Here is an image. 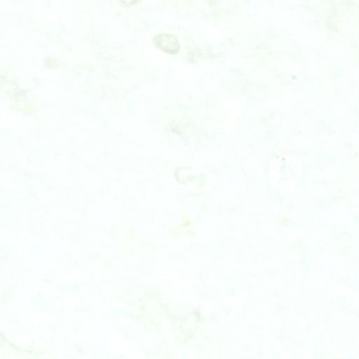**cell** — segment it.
<instances>
[{
  "mask_svg": "<svg viewBox=\"0 0 359 359\" xmlns=\"http://www.w3.org/2000/svg\"><path fill=\"white\" fill-rule=\"evenodd\" d=\"M153 43L161 50L168 54H175L180 50L177 38L170 33H159L153 38Z\"/></svg>",
  "mask_w": 359,
  "mask_h": 359,
  "instance_id": "6da1fadb",
  "label": "cell"
},
{
  "mask_svg": "<svg viewBox=\"0 0 359 359\" xmlns=\"http://www.w3.org/2000/svg\"><path fill=\"white\" fill-rule=\"evenodd\" d=\"M123 4L130 6L135 4L139 0H119Z\"/></svg>",
  "mask_w": 359,
  "mask_h": 359,
  "instance_id": "7a4b0ae2",
  "label": "cell"
}]
</instances>
